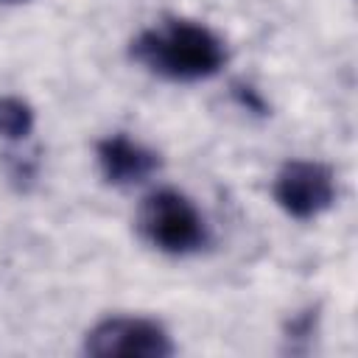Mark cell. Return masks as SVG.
I'll return each mask as SVG.
<instances>
[{"instance_id":"1","label":"cell","mask_w":358,"mask_h":358,"mask_svg":"<svg viewBox=\"0 0 358 358\" xmlns=\"http://www.w3.org/2000/svg\"><path fill=\"white\" fill-rule=\"evenodd\" d=\"M131 59L151 73L173 81H199L215 76L227 62L224 39L193 20H165L145 28L131 42Z\"/></svg>"},{"instance_id":"2","label":"cell","mask_w":358,"mask_h":358,"mask_svg":"<svg viewBox=\"0 0 358 358\" xmlns=\"http://www.w3.org/2000/svg\"><path fill=\"white\" fill-rule=\"evenodd\" d=\"M140 235L159 252L190 255L207 243V224L196 204L171 187L154 190L143 199L137 210Z\"/></svg>"},{"instance_id":"3","label":"cell","mask_w":358,"mask_h":358,"mask_svg":"<svg viewBox=\"0 0 358 358\" xmlns=\"http://www.w3.org/2000/svg\"><path fill=\"white\" fill-rule=\"evenodd\" d=\"M84 352L92 358H168L176 352L168 330L143 316H109L84 336Z\"/></svg>"},{"instance_id":"4","label":"cell","mask_w":358,"mask_h":358,"mask_svg":"<svg viewBox=\"0 0 358 358\" xmlns=\"http://www.w3.org/2000/svg\"><path fill=\"white\" fill-rule=\"evenodd\" d=\"M274 201L291 218H299V221L316 218L336 201L333 171L310 159L285 162L274 179Z\"/></svg>"},{"instance_id":"5","label":"cell","mask_w":358,"mask_h":358,"mask_svg":"<svg viewBox=\"0 0 358 358\" xmlns=\"http://www.w3.org/2000/svg\"><path fill=\"white\" fill-rule=\"evenodd\" d=\"M98 168L109 185L129 187L145 182L159 168V154L148 145L126 137V134H109L98 143Z\"/></svg>"},{"instance_id":"6","label":"cell","mask_w":358,"mask_h":358,"mask_svg":"<svg viewBox=\"0 0 358 358\" xmlns=\"http://www.w3.org/2000/svg\"><path fill=\"white\" fill-rule=\"evenodd\" d=\"M34 129V109L14 95H0V137L22 140Z\"/></svg>"},{"instance_id":"7","label":"cell","mask_w":358,"mask_h":358,"mask_svg":"<svg viewBox=\"0 0 358 358\" xmlns=\"http://www.w3.org/2000/svg\"><path fill=\"white\" fill-rule=\"evenodd\" d=\"M232 90H235V95H238V101H241V103H243L246 109H252V112H260V115L266 112V103H263V98H260V95H257V92H255L252 87H243V84H235Z\"/></svg>"},{"instance_id":"8","label":"cell","mask_w":358,"mask_h":358,"mask_svg":"<svg viewBox=\"0 0 358 358\" xmlns=\"http://www.w3.org/2000/svg\"><path fill=\"white\" fill-rule=\"evenodd\" d=\"M0 3H25V0H0Z\"/></svg>"}]
</instances>
